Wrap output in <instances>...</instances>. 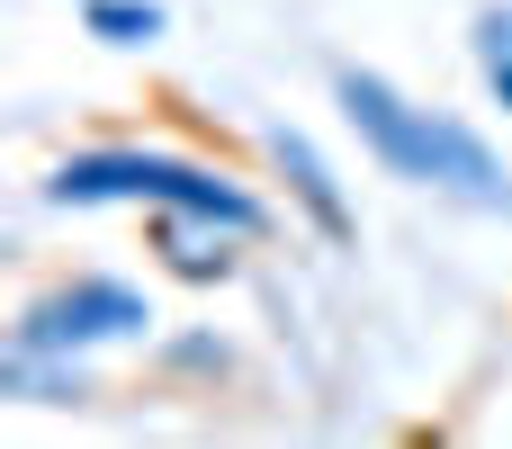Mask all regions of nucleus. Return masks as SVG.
Returning a JSON list of instances; mask_svg holds the SVG:
<instances>
[{
    "label": "nucleus",
    "instance_id": "1",
    "mask_svg": "<svg viewBox=\"0 0 512 449\" xmlns=\"http://www.w3.org/2000/svg\"><path fill=\"white\" fill-rule=\"evenodd\" d=\"M333 99L351 117V135L369 144V162L405 189H432L468 216H512V162L459 117V108H423L405 99L387 72H360V63H333Z\"/></svg>",
    "mask_w": 512,
    "mask_h": 449
},
{
    "label": "nucleus",
    "instance_id": "2",
    "mask_svg": "<svg viewBox=\"0 0 512 449\" xmlns=\"http://www.w3.org/2000/svg\"><path fill=\"white\" fill-rule=\"evenodd\" d=\"M54 207H153V216H216L234 234H270V207L216 171V162H189V153H153V144H90V153H63L54 180H45Z\"/></svg>",
    "mask_w": 512,
    "mask_h": 449
},
{
    "label": "nucleus",
    "instance_id": "3",
    "mask_svg": "<svg viewBox=\"0 0 512 449\" xmlns=\"http://www.w3.org/2000/svg\"><path fill=\"white\" fill-rule=\"evenodd\" d=\"M144 333H153V297H144L135 279H108V270L54 279L45 297L18 306V324H9V342H27V351H72V360H90V351H108V342H144Z\"/></svg>",
    "mask_w": 512,
    "mask_h": 449
},
{
    "label": "nucleus",
    "instance_id": "4",
    "mask_svg": "<svg viewBox=\"0 0 512 449\" xmlns=\"http://www.w3.org/2000/svg\"><path fill=\"white\" fill-rule=\"evenodd\" d=\"M270 162H279L288 198L306 207V225H315V234H324L333 252H351V243H360V216H351V198H342L333 162L315 153V135H297V126H270Z\"/></svg>",
    "mask_w": 512,
    "mask_h": 449
},
{
    "label": "nucleus",
    "instance_id": "5",
    "mask_svg": "<svg viewBox=\"0 0 512 449\" xmlns=\"http://www.w3.org/2000/svg\"><path fill=\"white\" fill-rule=\"evenodd\" d=\"M153 243H162V261H171L180 279H234V252H243L252 234H234V225H216V216H153Z\"/></svg>",
    "mask_w": 512,
    "mask_h": 449
},
{
    "label": "nucleus",
    "instance_id": "6",
    "mask_svg": "<svg viewBox=\"0 0 512 449\" xmlns=\"http://www.w3.org/2000/svg\"><path fill=\"white\" fill-rule=\"evenodd\" d=\"M0 396L9 405H81L90 378L72 351H27V342H0Z\"/></svg>",
    "mask_w": 512,
    "mask_h": 449
},
{
    "label": "nucleus",
    "instance_id": "7",
    "mask_svg": "<svg viewBox=\"0 0 512 449\" xmlns=\"http://www.w3.org/2000/svg\"><path fill=\"white\" fill-rule=\"evenodd\" d=\"M468 45H477V72H486L495 108L512 117V0H486V9L468 18Z\"/></svg>",
    "mask_w": 512,
    "mask_h": 449
},
{
    "label": "nucleus",
    "instance_id": "8",
    "mask_svg": "<svg viewBox=\"0 0 512 449\" xmlns=\"http://www.w3.org/2000/svg\"><path fill=\"white\" fill-rule=\"evenodd\" d=\"M81 27L99 45H153L162 36V0H81Z\"/></svg>",
    "mask_w": 512,
    "mask_h": 449
}]
</instances>
